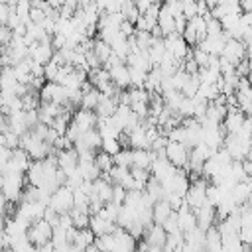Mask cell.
Masks as SVG:
<instances>
[{
	"label": "cell",
	"mask_w": 252,
	"mask_h": 252,
	"mask_svg": "<svg viewBox=\"0 0 252 252\" xmlns=\"http://www.w3.org/2000/svg\"><path fill=\"white\" fill-rule=\"evenodd\" d=\"M110 43H106L104 39H100V37H94L93 39V53L96 55V59L100 61V65H102V61L110 55Z\"/></svg>",
	"instance_id": "obj_22"
},
{
	"label": "cell",
	"mask_w": 252,
	"mask_h": 252,
	"mask_svg": "<svg viewBox=\"0 0 252 252\" xmlns=\"http://www.w3.org/2000/svg\"><path fill=\"white\" fill-rule=\"evenodd\" d=\"M120 148L122 146H120L118 138H102V142H100V150L106 152V154H110V156H114Z\"/></svg>",
	"instance_id": "obj_30"
},
{
	"label": "cell",
	"mask_w": 252,
	"mask_h": 252,
	"mask_svg": "<svg viewBox=\"0 0 252 252\" xmlns=\"http://www.w3.org/2000/svg\"><path fill=\"white\" fill-rule=\"evenodd\" d=\"M205 250H209V252H222V246H220V234H219L215 222L205 230Z\"/></svg>",
	"instance_id": "obj_18"
},
{
	"label": "cell",
	"mask_w": 252,
	"mask_h": 252,
	"mask_svg": "<svg viewBox=\"0 0 252 252\" xmlns=\"http://www.w3.org/2000/svg\"><path fill=\"white\" fill-rule=\"evenodd\" d=\"M234 73H236L238 77H248V73H250V61H248V57H242V59L234 65Z\"/></svg>",
	"instance_id": "obj_38"
},
{
	"label": "cell",
	"mask_w": 252,
	"mask_h": 252,
	"mask_svg": "<svg viewBox=\"0 0 252 252\" xmlns=\"http://www.w3.org/2000/svg\"><path fill=\"white\" fill-rule=\"evenodd\" d=\"M69 215H71V220H73V226L75 228H85L89 226V213H83V211H77L75 207L69 209Z\"/></svg>",
	"instance_id": "obj_25"
},
{
	"label": "cell",
	"mask_w": 252,
	"mask_h": 252,
	"mask_svg": "<svg viewBox=\"0 0 252 252\" xmlns=\"http://www.w3.org/2000/svg\"><path fill=\"white\" fill-rule=\"evenodd\" d=\"M124 197H126V189H124L120 183H112L110 201H112V203H118V205H122V203H124Z\"/></svg>",
	"instance_id": "obj_33"
},
{
	"label": "cell",
	"mask_w": 252,
	"mask_h": 252,
	"mask_svg": "<svg viewBox=\"0 0 252 252\" xmlns=\"http://www.w3.org/2000/svg\"><path fill=\"white\" fill-rule=\"evenodd\" d=\"M116 106H118L116 96H104V94H100V98H98V102L94 106V114H96V118H108V116L114 114Z\"/></svg>",
	"instance_id": "obj_15"
},
{
	"label": "cell",
	"mask_w": 252,
	"mask_h": 252,
	"mask_svg": "<svg viewBox=\"0 0 252 252\" xmlns=\"http://www.w3.org/2000/svg\"><path fill=\"white\" fill-rule=\"evenodd\" d=\"M195 219H197V226L201 230H207L217 220V217H215V205L209 203V201H205L199 209H195Z\"/></svg>",
	"instance_id": "obj_11"
},
{
	"label": "cell",
	"mask_w": 252,
	"mask_h": 252,
	"mask_svg": "<svg viewBox=\"0 0 252 252\" xmlns=\"http://www.w3.org/2000/svg\"><path fill=\"white\" fill-rule=\"evenodd\" d=\"M30 22H35V24H39L43 18H45V10H41V8H35V6H32L30 8Z\"/></svg>",
	"instance_id": "obj_40"
},
{
	"label": "cell",
	"mask_w": 252,
	"mask_h": 252,
	"mask_svg": "<svg viewBox=\"0 0 252 252\" xmlns=\"http://www.w3.org/2000/svg\"><path fill=\"white\" fill-rule=\"evenodd\" d=\"M112 236H114V250L116 252H132L136 248V238L122 226H114L112 230Z\"/></svg>",
	"instance_id": "obj_8"
},
{
	"label": "cell",
	"mask_w": 252,
	"mask_h": 252,
	"mask_svg": "<svg viewBox=\"0 0 252 252\" xmlns=\"http://www.w3.org/2000/svg\"><path fill=\"white\" fill-rule=\"evenodd\" d=\"M177 112L185 118V116H191L193 114V100L189 98V96H183L181 98V102H179V106H177Z\"/></svg>",
	"instance_id": "obj_36"
},
{
	"label": "cell",
	"mask_w": 252,
	"mask_h": 252,
	"mask_svg": "<svg viewBox=\"0 0 252 252\" xmlns=\"http://www.w3.org/2000/svg\"><path fill=\"white\" fill-rule=\"evenodd\" d=\"M128 79H130V87H144L146 71H142L138 67H128Z\"/></svg>",
	"instance_id": "obj_26"
},
{
	"label": "cell",
	"mask_w": 252,
	"mask_h": 252,
	"mask_svg": "<svg viewBox=\"0 0 252 252\" xmlns=\"http://www.w3.org/2000/svg\"><path fill=\"white\" fill-rule=\"evenodd\" d=\"M30 8H32V0H16V4H14V10H16V14L20 16V20L26 24V22H30Z\"/></svg>",
	"instance_id": "obj_28"
},
{
	"label": "cell",
	"mask_w": 252,
	"mask_h": 252,
	"mask_svg": "<svg viewBox=\"0 0 252 252\" xmlns=\"http://www.w3.org/2000/svg\"><path fill=\"white\" fill-rule=\"evenodd\" d=\"M128 171H130V175H132L136 181H142V183H146V181H148V177L152 175V173H150V169H146V167H136V165H130V167H128Z\"/></svg>",
	"instance_id": "obj_32"
},
{
	"label": "cell",
	"mask_w": 252,
	"mask_h": 252,
	"mask_svg": "<svg viewBox=\"0 0 252 252\" xmlns=\"http://www.w3.org/2000/svg\"><path fill=\"white\" fill-rule=\"evenodd\" d=\"M10 39H12V30L2 24V26H0V45H8Z\"/></svg>",
	"instance_id": "obj_41"
},
{
	"label": "cell",
	"mask_w": 252,
	"mask_h": 252,
	"mask_svg": "<svg viewBox=\"0 0 252 252\" xmlns=\"http://www.w3.org/2000/svg\"><path fill=\"white\" fill-rule=\"evenodd\" d=\"M169 213H171V207H169V203H167L165 199L154 201V205H152V220H154L156 224H161Z\"/></svg>",
	"instance_id": "obj_19"
},
{
	"label": "cell",
	"mask_w": 252,
	"mask_h": 252,
	"mask_svg": "<svg viewBox=\"0 0 252 252\" xmlns=\"http://www.w3.org/2000/svg\"><path fill=\"white\" fill-rule=\"evenodd\" d=\"M222 32V26L217 18H209L207 20V35H220Z\"/></svg>",
	"instance_id": "obj_39"
},
{
	"label": "cell",
	"mask_w": 252,
	"mask_h": 252,
	"mask_svg": "<svg viewBox=\"0 0 252 252\" xmlns=\"http://www.w3.org/2000/svg\"><path fill=\"white\" fill-rule=\"evenodd\" d=\"M6 203H8V199L2 195V191H0V215H2V219H4V209H6Z\"/></svg>",
	"instance_id": "obj_45"
},
{
	"label": "cell",
	"mask_w": 252,
	"mask_h": 252,
	"mask_svg": "<svg viewBox=\"0 0 252 252\" xmlns=\"http://www.w3.org/2000/svg\"><path fill=\"white\" fill-rule=\"evenodd\" d=\"M187 22L193 26V30H195V33H197V43L203 41L205 35H207V22H205V18H203V16H193V18H189Z\"/></svg>",
	"instance_id": "obj_24"
},
{
	"label": "cell",
	"mask_w": 252,
	"mask_h": 252,
	"mask_svg": "<svg viewBox=\"0 0 252 252\" xmlns=\"http://www.w3.org/2000/svg\"><path fill=\"white\" fill-rule=\"evenodd\" d=\"M240 12H252V0H238Z\"/></svg>",
	"instance_id": "obj_43"
},
{
	"label": "cell",
	"mask_w": 252,
	"mask_h": 252,
	"mask_svg": "<svg viewBox=\"0 0 252 252\" xmlns=\"http://www.w3.org/2000/svg\"><path fill=\"white\" fill-rule=\"evenodd\" d=\"M175 215H177V226H179V230H181V232H189L191 228H195V226H197L195 211H193V209H189V205H187V203H183V205L175 211Z\"/></svg>",
	"instance_id": "obj_12"
},
{
	"label": "cell",
	"mask_w": 252,
	"mask_h": 252,
	"mask_svg": "<svg viewBox=\"0 0 252 252\" xmlns=\"http://www.w3.org/2000/svg\"><path fill=\"white\" fill-rule=\"evenodd\" d=\"M114 226H116L114 220H108V219H104V217H100V215H91V217H89V228L94 232V236L108 234V232L114 230Z\"/></svg>",
	"instance_id": "obj_13"
},
{
	"label": "cell",
	"mask_w": 252,
	"mask_h": 252,
	"mask_svg": "<svg viewBox=\"0 0 252 252\" xmlns=\"http://www.w3.org/2000/svg\"><path fill=\"white\" fill-rule=\"evenodd\" d=\"M51 230H53V226L45 220V219H37V220H33L30 226H28V230H26V236H28V240L33 244V246H41V244H45L47 240H51Z\"/></svg>",
	"instance_id": "obj_2"
},
{
	"label": "cell",
	"mask_w": 252,
	"mask_h": 252,
	"mask_svg": "<svg viewBox=\"0 0 252 252\" xmlns=\"http://www.w3.org/2000/svg\"><path fill=\"white\" fill-rule=\"evenodd\" d=\"M118 32H120L122 35H126V37H128V35H132V33H134V24H132V22H128V20H122V22H120V26H118Z\"/></svg>",
	"instance_id": "obj_42"
},
{
	"label": "cell",
	"mask_w": 252,
	"mask_h": 252,
	"mask_svg": "<svg viewBox=\"0 0 252 252\" xmlns=\"http://www.w3.org/2000/svg\"><path fill=\"white\" fill-rule=\"evenodd\" d=\"M165 230H163V226L161 224H156V222H152L150 226H146V230H144V240L148 242V250H152V252H159L161 250V246H163V242H165Z\"/></svg>",
	"instance_id": "obj_7"
},
{
	"label": "cell",
	"mask_w": 252,
	"mask_h": 252,
	"mask_svg": "<svg viewBox=\"0 0 252 252\" xmlns=\"http://www.w3.org/2000/svg\"><path fill=\"white\" fill-rule=\"evenodd\" d=\"M47 205L57 213H67L73 207V189H69L65 183L55 187V191L47 199Z\"/></svg>",
	"instance_id": "obj_3"
},
{
	"label": "cell",
	"mask_w": 252,
	"mask_h": 252,
	"mask_svg": "<svg viewBox=\"0 0 252 252\" xmlns=\"http://www.w3.org/2000/svg\"><path fill=\"white\" fill-rule=\"evenodd\" d=\"M165 159L175 165V167H183L187 163V158H189V148L181 142H173V140H167L165 144Z\"/></svg>",
	"instance_id": "obj_5"
},
{
	"label": "cell",
	"mask_w": 252,
	"mask_h": 252,
	"mask_svg": "<svg viewBox=\"0 0 252 252\" xmlns=\"http://www.w3.org/2000/svg\"><path fill=\"white\" fill-rule=\"evenodd\" d=\"M94 163H96V167L100 169V171H108L110 167H112V156L110 154H106V152H98V154H94Z\"/></svg>",
	"instance_id": "obj_27"
},
{
	"label": "cell",
	"mask_w": 252,
	"mask_h": 252,
	"mask_svg": "<svg viewBox=\"0 0 252 252\" xmlns=\"http://www.w3.org/2000/svg\"><path fill=\"white\" fill-rule=\"evenodd\" d=\"M128 146H130V148L150 150V142H148V138H146V130H144L140 124L128 132Z\"/></svg>",
	"instance_id": "obj_17"
},
{
	"label": "cell",
	"mask_w": 252,
	"mask_h": 252,
	"mask_svg": "<svg viewBox=\"0 0 252 252\" xmlns=\"http://www.w3.org/2000/svg\"><path fill=\"white\" fill-rule=\"evenodd\" d=\"M57 71H59V63H55L53 59H49L47 63H43V77H45V81H53L55 75H57Z\"/></svg>",
	"instance_id": "obj_34"
},
{
	"label": "cell",
	"mask_w": 252,
	"mask_h": 252,
	"mask_svg": "<svg viewBox=\"0 0 252 252\" xmlns=\"http://www.w3.org/2000/svg\"><path fill=\"white\" fill-rule=\"evenodd\" d=\"M8 130V116L0 112V132H6Z\"/></svg>",
	"instance_id": "obj_44"
},
{
	"label": "cell",
	"mask_w": 252,
	"mask_h": 252,
	"mask_svg": "<svg viewBox=\"0 0 252 252\" xmlns=\"http://www.w3.org/2000/svg\"><path fill=\"white\" fill-rule=\"evenodd\" d=\"M220 55H222L224 59H228L232 65H236L242 57H248V45H246V43H242L240 39L228 37V39L224 41V45H222Z\"/></svg>",
	"instance_id": "obj_6"
},
{
	"label": "cell",
	"mask_w": 252,
	"mask_h": 252,
	"mask_svg": "<svg viewBox=\"0 0 252 252\" xmlns=\"http://www.w3.org/2000/svg\"><path fill=\"white\" fill-rule=\"evenodd\" d=\"M234 94H236V104H238V108L246 114V116H250V110H252V93H250V87H246V89H236L234 91Z\"/></svg>",
	"instance_id": "obj_20"
},
{
	"label": "cell",
	"mask_w": 252,
	"mask_h": 252,
	"mask_svg": "<svg viewBox=\"0 0 252 252\" xmlns=\"http://www.w3.org/2000/svg\"><path fill=\"white\" fill-rule=\"evenodd\" d=\"M112 161H114L116 165L130 167V163H132V159H130V148H128V150H126V148H120V150L112 156Z\"/></svg>",
	"instance_id": "obj_29"
},
{
	"label": "cell",
	"mask_w": 252,
	"mask_h": 252,
	"mask_svg": "<svg viewBox=\"0 0 252 252\" xmlns=\"http://www.w3.org/2000/svg\"><path fill=\"white\" fill-rule=\"evenodd\" d=\"M71 122H75L81 132H85V130L96 126V114H94V110H87V108H81L79 106V110H73Z\"/></svg>",
	"instance_id": "obj_10"
},
{
	"label": "cell",
	"mask_w": 252,
	"mask_h": 252,
	"mask_svg": "<svg viewBox=\"0 0 252 252\" xmlns=\"http://www.w3.org/2000/svg\"><path fill=\"white\" fill-rule=\"evenodd\" d=\"M79 140H81V144H83L85 148H89V150L96 152V150H100V142H102V136H100V132H98V130H96V126H94V128H89V130L81 132Z\"/></svg>",
	"instance_id": "obj_16"
},
{
	"label": "cell",
	"mask_w": 252,
	"mask_h": 252,
	"mask_svg": "<svg viewBox=\"0 0 252 252\" xmlns=\"http://www.w3.org/2000/svg\"><path fill=\"white\" fill-rule=\"evenodd\" d=\"M183 39H185V43L189 45V47H193V45H197V33H195V30H193V26L187 22V26L183 28V32L179 33Z\"/></svg>",
	"instance_id": "obj_31"
},
{
	"label": "cell",
	"mask_w": 252,
	"mask_h": 252,
	"mask_svg": "<svg viewBox=\"0 0 252 252\" xmlns=\"http://www.w3.org/2000/svg\"><path fill=\"white\" fill-rule=\"evenodd\" d=\"M98 98H100V91L93 87L89 93H83V94H81V102H79V106H81V108H87V110H94Z\"/></svg>",
	"instance_id": "obj_21"
},
{
	"label": "cell",
	"mask_w": 252,
	"mask_h": 252,
	"mask_svg": "<svg viewBox=\"0 0 252 252\" xmlns=\"http://www.w3.org/2000/svg\"><path fill=\"white\" fill-rule=\"evenodd\" d=\"M4 134V146L6 148H10V150H14V148H18L20 146V136L16 134V132H12L10 128L6 130V132H2Z\"/></svg>",
	"instance_id": "obj_35"
},
{
	"label": "cell",
	"mask_w": 252,
	"mask_h": 252,
	"mask_svg": "<svg viewBox=\"0 0 252 252\" xmlns=\"http://www.w3.org/2000/svg\"><path fill=\"white\" fill-rule=\"evenodd\" d=\"M37 96H39V102H59V104H65L67 102V94H65V87H61L59 83L55 81H45L41 85V89L37 91Z\"/></svg>",
	"instance_id": "obj_4"
},
{
	"label": "cell",
	"mask_w": 252,
	"mask_h": 252,
	"mask_svg": "<svg viewBox=\"0 0 252 252\" xmlns=\"http://www.w3.org/2000/svg\"><path fill=\"white\" fill-rule=\"evenodd\" d=\"M161 226H163V230H165V232H173V230H179V226H177V215H175V211H171V213L165 217V220L161 222Z\"/></svg>",
	"instance_id": "obj_37"
},
{
	"label": "cell",
	"mask_w": 252,
	"mask_h": 252,
	"mask_svg": "<svg viewBox=\"0 0 252 252\" xmlns=\"http://www.w3.org/2000/svg\"><path fill=\"white\" fill-rule=\"evenodd\" d=\"M2 175H4L2 195H4L8 201H12V203L20 201V195H22V189H24V181H26L24 173H22V171H6V173H2Z\"/></svg>",
	"instance_id": "obj_1"
},
{
	"label": "cell",
	"mask_w": 252,
	"mask_h": 252,
	"mask_svg": "<svg viewBox=\"0 0 252 252\" xmlns=\"http://www.w3.org/2000/svg\"><path fill=\"white\" fill-rule=\"evenodd\" d=\"M55 158H57V167L63 169L65 175H69L75 167H77V150L75 148H65V150H57L55 152Z\"/></svg>",
	"instance_id": "obj_9"
},
{
	"label": "cell",
	"mask_w": 252,
	"mask_h": 252,
	"mask_svg": "<svg viewBox=\"0 0 252 252\" xmlns=\"http://www.w3.org/2000/svg\"><path fill=\"white\" fill-rule=\"evenodd\" d=\"M108 75H110V81H112L118 89H128V87H130V79H128V65H126V63L112 65V67L108 69Z\"/></svg>",
	"instance_id": "obj_14"
},
{
	"label": "cell",
	"mask_w": 252,
	"mask_h": 252,
	"mask_svg": "<svg viewBox=\"0 0 252 252\" xmlns=\"http://www.w3.org/2000/svg\"><path fill=\"white\" fill-rule=\"evenodd\" d=\"M161 2H163V0H161Z\"/></svg>",
	"instance_id": "obj_46"
},
{
	"label": "cell",
	"mask_w": 252,
	"mask_h": 252,
	"mask_svg": "<svg viewBox=\"0 0 252 252\" xmlns=\"http://www.w3.org/2000/svg\"><path fill=\"white\" fill-rule=\"evenodd\" d=\"M130 116H132V110H130V106H128V104H118V106H116V110H114V114H112V118L116 120V124H118L122 130L128 126Z\"/></svg>",
	"instance_id": "obj_23"
}]
</instances>
